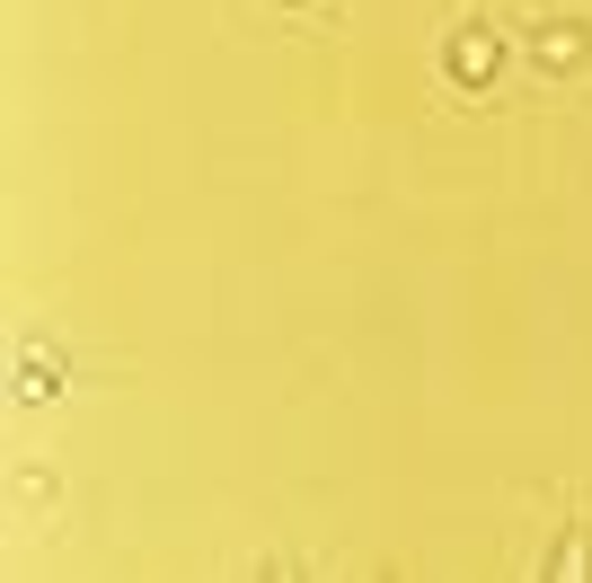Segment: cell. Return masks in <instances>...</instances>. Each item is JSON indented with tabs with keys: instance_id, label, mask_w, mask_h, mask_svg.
<instances>
[]
</instances>
